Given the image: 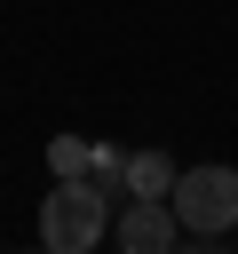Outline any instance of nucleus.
<instances>
[{
    "mask_svg": "<svg viewBox=\"0 0 238 254\" xmlns=\"http://www.w3.org/2000/svg\"><path fill=\"white\" fill-rule=\"evenodd\" d=\"M111 214H119V198L95 175H56L40 198V246L48 254H95L111 238Z\"/></svg>",
    "mask_w": 238,
    "mask_h": 254,
    "instance_id": "f257e3e1",
    "label": "nucleus"
},
{
    "mask_svg": "<svg viewBox=\"0 0 238 254\" xmlns=\"http://www.w3.org/2000/svg\"><path fill=\"white\" fill-rule=\"evenodd\" d=\"M167 198L182 214V238L198 246H222V230H238V167H182Z\"/></svg>",
    "mask_w": 238,
    "mask_h": 254,
    "instance_id": "f03ea898",
    "label": "nucleus"
},
{
    "mask_svg": "<svg viewBox=\"0 0 238 254\" xmlns=\"http://www.w3.org/2000/svg\"><path fill=\"white\" fill-rule=\"evenodd\" d=\"M175 238H182L175 198H119V214H111V246H127V254H167Z\"/></svg>",
    "mask_w": 238,
    "mask_h": 254,
    "instance_id": "7ed1b4c3",
    "label": "nucleus"
},
{
    "mask_svg": "<svg viewBox=\"0 0 238 254\" xmlns=\"http://www.w3.org/2000/svg\"><path fill=\"white\" fill-rule=\"evenodd\" d=\"M175 175H182V167H175L167 151H127V198H167Z\"/></svg>",
    "mask_w": 238,
    "mask_h": 254,
    "instance_id": "20e7f679",
    "label": "nucleus"
},
{
    "mask_svg": "<svg viewBox=\"0 0 238 254\" xmlns=\"http://www.w3.org/2000/svg\"><path fill=\"white\" fill-rule=\"evenodd\" d=\"M95 151L103 143H87V135H56L48 143V175H95Z\"/></svg>",
    "mask_w": 238,
    "mask_h": 254,
    "instance_id": "39448f33",
    "label": "nucleus"
}]
</instances>
